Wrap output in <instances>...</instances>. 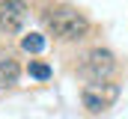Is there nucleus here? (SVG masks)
I'll return each instance as SVG.
<instances>
[{
	"label": "nucleus",
	"mask_w": 128,
	"mask_h": 119,
	"mask_svg": "<svg viewBox=\"0 0 128 119\" xmlns=\"http://www.w3.org/2000/svg\"><path fill=\"white\" fill-rule=\"evenodd\" d=\"M45 24H48V33L60 42H78L90 33V18L74 6H57L45 18Z\"/></svg>",
	"instance_id": "f257e3e1"
},
{
	"label": "nucleus",
	"mask_w": 128,
	"mask_h": 119,
	"mask_svg": "<svg viewBox=\"0 0 128 119\" xmlns=\"http://www.w3.org/2000/svg\"><path fill=\"white\" fill-rule=\"evenodd\" d=\"M119 62H116V54L107 51V48H90L80 62H78V74L86 80V84H101V80H110L116 74Z\"/></svg>",
	"instance_id": "f03ea898"
},
{
	"label": "nucleus",
	"mask_w": 128,
	"mask_h": 119,
	"mask_svg": "<svg viewBox=\"0 0 128 119\" xmlns=\"http://www.w3.org/2000/svg\"><path fill=\"white\" fill-rule=\"evenodd\" d=\"M119 98V86L113 84V80H101V84H86V86L80 89V101H84V107H86V113H104L113 101Z\"/></svg>",
	"instance_id": "7ed1b4c3"
},
{
	"label": "nucleus",
	"mask_w": 128,
	"mask_h": 119,
	"mask_svg": "<svg viewBox=\"0 0 128 119\" xmlns=\"http://www.w3.org/2000/svg\"><path fill=\"white\" fill-rule=\"evenodd\" d=\"M27 21V3L24 0H0V30L18 33Z\"/></svg>",
	"instance_id": "20e7f679"
},
{
	"label": "nucleus",
	"mask_w": 128,
	"mask_h": 119,
	"mask_svg": "<svg viewBox=\"0 0 128 119\" xmlns=\"http://www.w3.org/2000/svg\"><path fill=\"white\" fill-rule=\"evenodd\" d=\"M18 78H21V66H18L12 57L0 60V89L15 86V84H18Z\"/></svg>",
	"instance_id": "39448f33"
},
{
	"label": "nucleus",
	"mask_w": 128,
	"mask_h": 119,
	"mask_svg": "<svg viewBox=\"0 0 128 119\" xmlns=\"http://www.w3.org/2000/svg\"><path fill=\"white\" fill-rule=\"evenodd\" d=\"M21 51H27V54H42V51H45V36H42V33H27V36L21 39Z\"/></svg>",
	"instance_id": "423d86ee"
},
{
	"label": "nucleus",
	"mask_w": 128,
	"mask_h": 119,
	"mask_svg": "<svg viewBox=\"0 0 128 119\" xmlns=\"http://www.w3.org/2000/svg\"><path fill=\"white\" fill-rule=\"evenodd\" d=\"M27 74L36 78V80H48V78H51V66L42 62V60H30V62H27Z\"/></svg>",
	"instance_id": "0eeeda50"
}]
</instances>
